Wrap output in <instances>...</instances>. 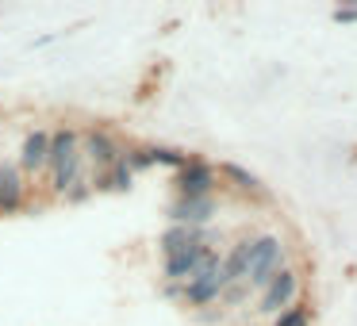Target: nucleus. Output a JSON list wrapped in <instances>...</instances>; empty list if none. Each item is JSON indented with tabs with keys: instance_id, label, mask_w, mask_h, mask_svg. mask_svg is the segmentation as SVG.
Segmentation results:
<instances>
[{
	"instance_id": "nucleus-7",
	"label": "nucleus",
	"mask_w": 357,
	"mask_h": 326,
	"mask_svg": "<svg viewBox=\"0 0 357 326\" xmlns=\"http://www.w3.org/2000/svg\"><path fill=\"white\" fill-rule=\"evenodd\" d=\"M47 162H50V127H31L20 142L16 165L24 177H35V173H47Z\"/></svg>"
},
{
	"instance_id": "nucleus-15",
	"label": "nucleus",
	"mask_w": 357,
	"mask_h": 326,
	"mask_svg": "<svg viewBox=\"0 0 357 326\" xmlns=\"http://www.w3.org/2000/svg\"><path fill=\"white\" fill-rule=\"evenodd\" d=\"M311 318H315V311L300 300V303H292L288 311H280V315L273 318V326H311Z\"/></svg>"
},
{
	"instance_id": "nucleus-12",
	"label": "nucleus",
	"mask_w": 357,
	"mask_h": 326,
	"mask_svg": "<svg viewBox=\"0 0 357 326\" xmlns=\"http://www.w3.org/2000/svg\"><path fill=\"white\" fill-rule=\"evenodd\" d=\"M219 177H223L227 185L234 188V192L250 196V200H269V192H265V185H261V180H257L250 169H242V165H234V162H223V165H219Z\"/></svg>"
},
{
	"instance_id": "nucleus-10",
	"label": "nucleus",
	"mask_w": 357,
	"mask_h": 326,
	"mask_svg": "<svg viewBox=\"0 0 357 326\" xmlns=\"http://www.w3.org/2000/svg\"><path fill=\"white\" fill-rule=\"evenodd\" d=\"M169 223L173 226H192V231H204V226L215 219V196H208V200H173L169 203Z\"/></svg>"
},
{
	"instance_id": "nucleus-8",
	"label": "nucleus",
	"mask_w": 357,
	"mask_h": 326,
	"mask_svg": "<svg viewBox=\"0 0 357 326\" xmlns=\"http://www.w3.org/2000/svg\"><path fill=\"white\" fill-rule=\"evenodd\" d=\"M208 254H211V242L204 238V242H192V246L177 249V254L162 257V277H165V284H185V280L192 277L196 269H200V261H204Z\"/></svg>"
},
{
	"instance_id": "nucleus-1",
	"label": "nucleus",
	"mask_w": 357,
	"mask_h": 326,
	"mask_svg": "<svg viewBox=\"0 0 357 326\" xmlns=\"http://www.w3.org/2000/svg\"><path fill=\"white\" fill-rule=\"evenodd\" d=\"M47 173H50V192L62 196V200L85 180V154H81V131L77 127H54V131H50Z\"/></svg>"
},
{
	"instance_id": "nucleus-6",
	"label": "nucleus",
	"mask_w": 357,
	"mask_h": 326,
	"mask_svg": "<svg viewBox=\"0 0 357 326\" xmlns=\"http://www.w3.org/2000/svg\"><path fill=\"white\" fill-rule=\"evenodd\" d=\"M292 303H300V272L284 265V269H280L277 277H273L269 284L261 288L257 311H261V315H273V318H277L280 311H288Z\"/></svg>"
},
{
	"instance_id": "nucleus-11",
	"label": "nucleus",
	"mask_w": 357,
	"mask_h": 326,
	"mask_svg": "<svg viewBox=\"0 0 357 326\" xmlns=\"http://www.w3.org/2000/svg\"><path fill=\"white\" fill-rule=\"evenodd\" d=\"M250 261H254V238H238L223 257V284H246V272H250Z\"/></svg>"
},
{
	"instance_id": "nucleus-3",
	"label": "nucleus",
	"mask_w": 357,
	"mask_h": 326,
	"mask_svg": "<svg viewBox=\"0 0 357 326\" xmlns=\"http://www.w3.org/2000/svg\"><path fill=\"white\" fill-rule=\"evenodd\" d=\"M173 188L181 200H208L219 188V169L204 157H188L177 173H173Z\"/></svg>"
},
{
	"instance_id": "nucleus-9",
	"label": "nucleus",
	"mask_w": 357,
	"mask_h": 326,
	"mask_svg": "<svg viewBox=\"0 0 357 326\" xmlns=\"http://www.w3.org/2000/svg\"><path fill=\"white\" fill-rule=\"evenodd\" d=\"M27 203V177L16 162H0V215H16Z\"/></svg>"
},
{
	"instance_id": "nucleus-16",
	"label": "nucleus",
	"mask_w": 357,
	"mask_h": 326,
	"mask_svg": "<svg viewBox=\"0 0 357 326\" xmlns=\"http://www.w3.org/2000/svg\"><path fill=\"white\" fill-rule=\"evenodd\" d=\"M150 157H154V165H169L173 173H177L181 165L188 162L185 150H173V146H150Z\"/></svg>"
},
{
	"instance_id": "nucleus-14",
	"label": "nucleus",
	"mask_w": 357,
	"mask_h": 326,
	"mask_svg": "<svg viewBox=\"0 0 357 326\" xmlns=\"http://www.w3.org/2000/svg\"><path fill=\"white\" fill-rule=\"evenodd\" d=\"M204 238H208L204 231H192V226H173L169 223V231L158 238V246H162V257H169V254H177V249L192 246V242H204Z\"/></svg>"
},
{
	"instance_id": "nucleus-4",
	"label": "nucleus",
	"mask_w": 357,
	"mask_h": 326,
	"mask_svg": "<svg viewBox=\"0 0 357 326\" xmlns=\"http://www.w3.org/2000/svg\"><path fill=\"white\" fill-rule=\"evenodd\" d=\"M280 269H284V242H280L277 234H254V261H250L246 284L265 288Z\"/></svg>"
},
{
	"instance_id": "nucleus-17",
	"label": "nucleus",
	"mask_w": 357,
	"mask_h": 326,
	"mask_svg": "<svg viewBox=\"0 0 357 326\" xmlns=\"http://www.w3.org/2000/svg\"><path fill=\"white\" fill-rule=\"evenodd\" d=\"M334 24H357V4H342V8H334Z\"/></svg>"
},
{
	"instance_id": "nucleus-2",
	"label": "nucleus",
	"mask_w": 357,
	"mask_h": 326,
	"mask_svg": "<svg viewBox=\"0 0 357 326\" xmlns=\"http://www.w3.org/2000/svg\"><path fill=\"white\" fill-rule=\"evenodd\" d=\"M223 292H227V284H223V257H219L215 246H211V254L200 261V269L181 284V300H185L188 307H208V303L223 300Z\"/></svg>"
},
{
	"instance_id": "nucleus-5",
	"label": "nucleus",
	"mask_w": 357,
	"mask_h": 326,
	"mask_svg": "<svg viewBox=\"0 0 357 326\" xmlns=\"http://www.w3.org/2000/svg\"><path fill=\"white\" fill-rule=\"evenodd\" d=\"M81 154H85V169H93L96 177V173H108L123 157V146L108 127H85L81 131Z\"/></svg>"
},
{
	"instance_id": "nucleus-13",
	"label": "nucleus",
	"mask_w": 357,
	"mask_h": 326,
	"mask_svg": "<svg viewBox=\"0 0 357 326\" xmlns=\"http://www.w3.org/2000/svg\"><path fill=\"white\" fill-rule=\"evenodd\" d=\"M131 185H135V173L127 169L123 157H119L108 173H96V177H93V192H127Z\"/></svg>"
}]
</instances>
